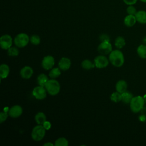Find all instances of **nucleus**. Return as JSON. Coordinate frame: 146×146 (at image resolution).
Instances as JSON below:
<instances>
[{
	"label": "nucleus",
	"instance_id": "c9c22d12",
	"mask_svg": "<svg viewBox=\"0 0 146 146\" xmlns=\"http://www.w3.org/2000/svg\"><path fill=\"white\" fill-rule=\"evenodd\" d=\"M143 44H146V35L145 36H144V37H143Z\"/></svg>",
	"mask_w": 146,
	"mask_h": 146
},
{
	"label": "nucleus",
	"instance_id": "2f4dec72",
	"mask_svg": "<svg viewBox=\"0 0 146 146\" xmlns=\"http://www.w3.org/2000/svg\"><path fill=\"white\" fill-rule=\"evenodd\" d=\"M100 39L102 42L103 41H110V37L107 34H102L100 36Z\"/></svg>",
	"mask_w": 146,
	"mask_h": 146
},
{
	"label": "nucleus",
	"instance_id": "f257e3e1",
	"mask_svg": "<svg viewBox=\"0 0 146 146\" xmlns=\"http://www.w3.org/2000/svg\"><path fill=\"white\" fill-rule=\"evenodd\" d=\"M110 62L115 67H120L124 63V56L123 52L118 50H112L109 55Z\"/></svg>",
	"mask_w": 146,
	"mask_h": 146
},
{
	"label": "nucleus",
	"instance_id": "473e14b6",
	"mask_svg": "<svg viewBox=\"0 0 146 146\" xmlns=\"http://www.w3.org/2000/svg\"><path fill=\"white\" fill-rule=\"evenodd\" d=\"M123 1L128 5H133L136 3L137 0H123Z\"/></svg>",
	"mask_w": 146,
	"mask_h": 146
},
{
	"label": "nucleus",
	"instance_id": "20e7f679",
	"mask_svg": "<svg viewBox=\"0 0 146 146\" xmlns=\"http://www.w3.org/2000/svg\"><path fill=\"white\" fill-rule=\"evenodd\" d=\"M46 134V129L41 124L35 126L31 132V137L36 141H39L43 139Z\"/></svg>",
	"mask_w": 146,
	"mask_h": 146
},
{
	"label": "nucleus",
	"instance_id": "a211bd4d",
	"mask_svg": "<svg viewBox=\"0 0 146 146\" xmlns=\"http://www.w3.org/2000/svg\"><path fill=\"white\" fill-rule=\"evenodd\" d=\"M133 98L132 94L129 91H126L121 94V102L125 104H129Z\"/></svg>",
	"mask_w": 146,
	"mask_h": 146
},
{
	"label": "nucleus",
	"instance_id": "1a4fd4ad",
	"mask_svg": "<svg viewBox=\"0 0 146 146\" xmlns=\"http://www.w3.org/2000/svg\"><path fill=\"white\" fill-rule=\"evenodd\" d=\"M13 44V39L10 35L5 34L0 38V46L3 50H8L11 47Z\"/></svg>",
	"mask_w": 146,
	"mask_h": 146
},
{
	"label": "nucleus",
	"instance_id": "4c0bfd02",
	"mask_svg": "<svg viewBox=\"0 0 146 146\" xmlns=\"http://www.w3.org/2000/svg\"><path fill=\"white\" fill-rule=\"evenodd\" d=\"M144 100H145V103L146 104V96L144 97Z\"/></svg>",
	"mask_w": 146,
	"mask_h": 146
},
{
	"label": "nucleus",
	"instance_id": "6ab92c4d",
	"mask_svg": "<svg viewBox=\"0 0 146 146\" xmlns=\"http://www.w3.org/2000/svg\"><path fill=\"white\" fill-rule=\"evenodd\" d=\"M138 56L141 59H146V44H142L138 46L137 48Z\"/></svg>",
	"mask_w": 146,
	"mask_h": 146
},
{
	"label": "nucleus",
	"instance_id": "0eeeda50",
	"mask_svg": "<svg viewBox=\"0 0 146 146\" xmlns=\"http://www.w3.org/2000/svg\"><path fill=\"white\" fill-rule=\"evenodd\" d=\"M98 50L102 55H107L112 51V47L110 41H103L99 44Z\"/></svg>",
	"mask_w": 146,
	"mask_h": 146
},
{
	"label": "nucleus",
	"instance_id": "4468645a",
	"mask_svg": "<svg viewBox=\"0 0 146 146\" xmlns=\"http://www.w3.org/2000/svg\"><path fill=\"white\" fill-rule=\"evenodd\" d=\"M127 83L125 80H120L116 83L115 88L116 91L119 92L120 94H122L127 91Z\"/></svg>",
	"mask_w": 146,
	"mask_h": 146
},
{
	"label": "nucleus",
	"instance_id": "c85d7f7f",
	"mask_svg": "<svg viewBox=\"0 0 146 146\" xmlns=\"http://www.w3.org/2000/svg\"><path fill=\"white\" fill-rule=\"evenodd\" d=\"M127 13L128 15H135L137 11L135 7H133L132 5H129L128 7L127 8Z\"/></svg>",
	"mask_w": 146,
	"mask_h": 146
},
{
	"label": "nucleus",
	"instance_id": "a878e982",
	"mask_svg": "<svg viewBox=\"0 0 146 146\" xmlns=\"http://www.w3.org/2000/svg\"><path fill=\"white\" fill-rule=\"evenodd\" d=\"M110 99L111 101L115 103H118L121 101V94L117 91L113 92L110 96Z\"/></svg>",
	"mask_w": 146,
	"mask_h": 146
},
{
	"label": "nucleus",
	"instance_id": "9b49d317",
	"mask_svg": "<svg viewBox=\"0 0 146 146\" xmlns=\"http://www.w3.org/2000/svg\"><path fill=\"white\" fill-rule=\"evenodd\" d=\"M23 112V109L19 105H15L12 106L9 110V115L13 118L19 117Z\"/></svg>",
	"mask_w": 146,
	"mask_h": 146
},
{
	"label": "nucleus",
	"instance_id": "393cba45",
	"mask_svg": "<svg viewBox=\"0 0 146 146\" xmlns=\"http://www.w3.org/2000/svg\"><path fill=\"white\" fill-rule=\"evenodd\" d=\"M54 145L55 146H67L68 145V141L65 137H61L55 140Z\"/></svg>",
	"mask_w": 146,
	"mask_h": 146
},
{
	"label": "nucleus",
	"instance_id": "dca6fc26",
	"mask_svg": "<svg viewBox=\"0 0 146 146\" xmlns=\"http://www.w3.org/2000/svg\"><path fill=\"white\" fill-rule=\"evenodd\" d=\"M135 17L137 22L141 24L146 23V11L144 10H140L137 11L135 14Z\"/></svg>",
	"mask_w": 146,
	"mask_h": 146
},
{
	"label": "nucleus",
	"instance_id": "7ed1b4c3",
	"mask_svg": "<svg viewBox=\"0 0 146 146\" xmlns=\"http://www.w3.org/2000/svg\"><path fill=\"white\" fill-rule=\"evenodd\" d=\"M44 87L46 88L47 92L52 96L57 95L60 90V84L56 80H55V79L48 80Z\"/></svg>",
	"mask_w": 146,
	"mask_h": 146
},
{
	"label": "nucleus",
	"instance_id": "e433bc0d",
	"mask_svg": "<svg viewBox=\"0 0 146 146\" xmlns=\"http://www.w3.org/2000/svg\"><path fill=\"white\" fill-rule=\"evenodd\" d=\"M140 1L143 2H144V3H146V0H140Z\"/></svg>",
	"mask_w": 146,
	"mask_h": 146
},
{
	"label": "nucleus",
	"instance_id": "7c9ffc66",
	"mask_svg": "<svg viewBox=\"0 0 146 146\" xmlns=\"http://www.w3.org/2000/svg\"><path fill=\"white\" fill-rule=\"evenodd\" d=\"M42 125L43 126V127L45 128L46 130H49L51 128V123L50 121H47V120H46L43 123Z\"/></svg>",
	"mask_w": 146,
	"mask_h": 146
},
{
	"label": "nucleus",
	"instance_id": "f8f14e48",
	"mask_svg": "<svg viewBox=\"0 0 146 146\" xmlns=\"http://www.w3.org/2000/svg\"><path fill=\"white\" fill-rule=\"evenodd\" d=\"M71 65V62L70 59L66 57L62 58L58 63L59 68L63 71L68 70L70 68Z\"/></svg>",
	"mask_w": 146,
	"mask_h": 146
},
{
	"label": "nucleus",
	"instance_id": "b1692460",
	"mask_svg": "<svg viewBox=\"0 0 146 146\" xmlns=\"http://www.w3.org/2000/svg\"><path fill=\"white\" fill-rule=\"evenodd\" d=\"M60 70H61L59 67L52 68L50 70V71L49 72V74H48V76L51 79H56L61 74Z\"/></svg>",
	"mask_w": 146,
	"mask_h": 146
},
{
	"label": "nucleus",
	"instance_id": "aec40b11",
	"mask_svg": "<svg viewBox=\"0 0 146 146\" xmlns=\"http://www.w3.org/2000/svg\"><path fill=\"white\" fill-rule=\"evenodd\" d=\"M35 120L38 124L42 125L43 123L46 120V116L45 114L42 112H38L35 116Z\"/></svg>",
	"mask_w": 146,
	"mask_h": 146
},
{
	"label": "nucleus",
	"instance_id": "f03ea898",
	"mask_svg": "<svg viewBox=\"0 0 146 146\" xmlns=\"http://www.w3.org/2000/svg\"><path fill=\"white\" fill-rule=\"evenodd\" d=\"M144 98L141 96H133L129 103L130 109L133 113H138L142 110L145 104Z\"/></svg>",
	"mask_w": 146,
	"mask_h": 146
},
{
	"label": "nucleus",
	"instance_id": "ddd939ff",
	"mask_svg": "<svg viewBox=\"0 0 146 146\" xmlns=\"http://www.w3.org/2000/svg\"><path fill=\"white\" fill-rule=\"evenodd\" d=\"M33 72L34 71L31 67L25 66L21 68L20 71V75L23 79H29L32 76Z\"/></svg>",
	"mask_w": 146,
	"mask_h": 146
},
{
	"label": "nucleus",
	"instance_id": "412c9836",
	"mask_svg": "<svg viewBox=\"0 0 146 146\" xmlns=\"http://www.w3.org/2000/svg\"><path fill=\"white\" fill-rule=\"evenodd\" d=\"M81 66L83 68L86 70H90L94 68L95 67L94 63H92L89 59H84L81 63Z\"/></svg>",
	"mask_w": 146,
	"mask_h": 146
},
{
	"label": "nucleus",
	"instance_id": "c756f323",
	"mask_svg": "<svg viewBox=\"0 0 146 146\" xmlns=\"http://www.w3.org/2000/svg\"><path fill=\"white\" fill-rule=\"evenodd\" d=\"M9 113H7V112L4 111V112H1L0 113V123H2L3 121H5L7 117H8Z\"/></svg>",
	"mask_w": 146,
	"mask_h": 146
},
{
	"label": "nucleus",
	"instance_id": "bb28decb",
	"mask_svg": "<svg viewBox=\"0 0 146 146\" xmlns=\"http://www.w3.org/2000/svg\"><path fill=\"white\" fill-rule=\"evenodd\" d=\"M19 52L18 49L15 47H11L7 50V54L10 56H17L18 55Z\"/></svg>",
	"mask_w": 146,
	"mask_h": 146
},
{
	"label": "nucleus",
	"instance_id": "f704fd0d",
	"mask_svg": "<svg viewBox=\"0 0 146 146\" xmlns=\"http://www.w3.org/2000/svg\"><path fill=\"white\" fill-rule=\"evenodd\" d=\"M43 145H44V146H53L54 144H53L52 143H51L47 142V143H44V144H43Z\"/></svg>",
	"mask_w": 146,
	"mask_h": 146
},
{
	"label": "nucleus",
	"instance_id": "6e6552de",
	"mask_svg": "<svg viewBox=\"0 0 146 146\" xmlns=\"http://www.w3.org/2000/svg\"><path fill=\"white\" fill-rule=\"evenodd\" d=\"M109 61V59L105 55L101 54L95 58L94 63L96 68H103L108 65Z\"/></svg>",
	"mask_w": 146,
	"mask_h": 146
},
{
	"label": "nucleus",
	"instance_id": "5701e85b",
	"mask_svg": "<svg viewBox=\"0 0 146 146\" xmlns=\"http://www.w3.org/2000/svg\"><path fill=\"white\" fill-rule=\"evenodd\" d=\"M48 79L47 75H45L44 74H39L37 78L38 84L41 86L44 87L46 84L48 82Z\"/></svg>",
	"mask_w": 146,
	"mask_h": 146
},
{
	"label": "nucleus",
	"instance_id": "f3484780",
	"mask_svg": "<svg viewBox=\"0 0 146 146\" xmlns=\"http://www.w3.org/2000/svg\"><path fill=\"white\" fill-rule=\"evenodd\" d=\"M10 72V68L6 64H2L0 66V77L1 79L6 78Z\"/></svg>",
	"mask_w": 146,
	"mask_h": 146
},
{
	"label": "nucleus",
	"instance_id": "cd10ccee",
	"mask_svg": "<svg viewBox=\"0 0 146 146\" xmlns=\"http://www.w3.org/2000/svg\"><path fill=\"white\" fill-rule=\"evenodd\" d=\"M30 42L34 45H38L40 42V38L37 35H33L30 38Z\"/></svg>",
	"mask_w": 146,
	"mask_h": 146
},
{
	"label": "nucleus",
	"instance_id": "9d476101",
	"mask_svg": "<svg viewBox=\"0 0 146 146\" xmlns=\"http://www.w3.org/2000/svg\"><path fill=\"white\" fill-rule=\"evenodd\" d=\"M55 64V60L52 56L47 55L43 58L42 61V67L46 70H49L53 68Z\"/></svg>",
	"mask_w": 146,
	"mask_h": 146
},
{
	"label": "nucleus",
	"instance_id": "2eb2a0df",
	"mask_svg": "<svg viewBox=\"0 0 146 146\" xmlns=\"http://www.w3.org/2000/svg\"><path fill=\"white\" fill-rule=\"evenodd\" d=\"M137 22L135 15H127L124 19V25L129 27H132L135 25L136 22Z\"/></svg>",
	"mask_w": 146,
	"mask_h": 146
},
{
	"label": "nucleus",
	"instance_id": "39448f33",
	"mask_svg": "<svg viewBox=\"0 0 146 146\" xmlns=\"http://www.w3.org/2000/svg\"><path fill=\"white\" fill-rule=\"evenodd\" d=\"M30 42L29 35L25 33H19L16 35L14 42L15 45L19 48L25 47Z\"/></svg>",
	"mask_w": 146,
	"mask_h": 146
},
{
	"label": "nucleus",
	"instance_id": "423d86ee",
	"mask_svg": "<svg viewBox=\"0 0 146 146\" xmlns=\"http://www.w3.org/2000/svg\"><path fill=\"white\" fill-rule=\"evenodd\" d=\"M46 92L47 91L44 87L39 85L33 89L32 94L35 99L38 100H42L46 98L47 95Z\"/></svg>",
	"mask_w": 146,
	"mask_h": 146
},
{
	"label": "nucleus",
	"instance_id": "72a5a7b5",
	"mask_svg": "<svg viewBox=\"0 0 146 146\" xmlns=\"http://www.w3.org/2000/svg\"><path fill=\"white\" fill-rule=\"evenodd\" d=\"M139 119L140 121H142V122H144L146 120V115H140L139 116Z\"/></svg>",
	"mask_w": 146,
	"mask_h": 146
},
{
	"label": "nucleus",
	"instance_id": "4be33fe9",
	"mask_svg": "<svg viewBox=\"0 0 146 146\" xmlns=\"http://www.w3.org/2000/svg\"><path fill=\"white\" fill-rule=\"evenodd\" d=\"M125 45V40L124 38L121 36H117L115 40V46L118 49L123 48Z\"/></svg>",
	"mask_w": 146,
	"mask_h": 146
}]
</instances>
